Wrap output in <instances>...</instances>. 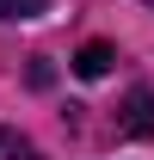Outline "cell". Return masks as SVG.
Returning <instances> with one entry per match:
<instances>
[{"instance_id": "cell-2", "label": "cell", "mask_w": 154, "mask_h": 160, "mask_svg": "<svg viewBox=\"0 0 154 160\" xmlns=\"http://www.w3.org/2000/svg\"><path fill=\"white\" fill-rule=\"evenodd\" d=\"M111 43H80V49H74V74L80 80H105V74H111Z\"/></svg>"}, {"instance_id": "cell-1", "label": "cell", "mask_w": 154, "mask_h": 160, "mask_svg": "<svg viewBox=\"0 0 154 160\" xmlns=\"http://www.w3.org/2000/svg\"><path fill=\"white\" fill-rule=\"evenodd\" d=\"M117 129H123V136H154V92H148V86H130V92H123Z\"/></svg>"}, {"instance_id": "cell-3", "label": "cell", "mask_w": 154, "mask_h": 160, "mask_svg": "<svg viewBox=\"0 0 154 160\" xmlns=\"http://www.w3.org/2000/svg\"><path fill=\"white\" fill-rule=\"evenodd\" d=\"M0 160H43V154H37V148H31L25 136H13V129H0Z\"/></svg>"}, {"instance_id": "cell-5", "label": "cell", "mask_w": 154, "mask_h": 160, "mask_svg": "<svg viewBox=\"0 0 154 160\" xmlns=\"http://www.w3.org/2000/svg\"><path fill=\"white\" fill-rule=\"evenodd\" d=\"M148 6H154V0H148Z\"/></svg>"}, {"instance_id": "cell-4", "label": "cell", "mask_w": 154, "mask_h": 160, "mask_svg": "<svg viewBox=\"0 0 154 160\" xmlns=\"http://www.w3.org/2000/svg\"><path fill=\"white\" fill-rule=\"evenodd\" d=\"M49 0H0V19H43Z\"/></svg>"}]
</instances>
